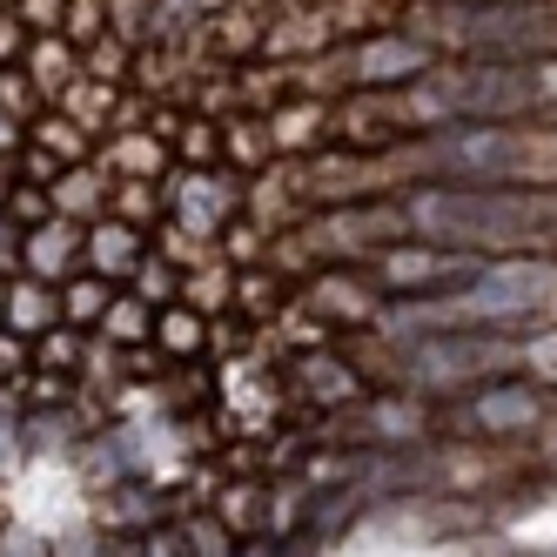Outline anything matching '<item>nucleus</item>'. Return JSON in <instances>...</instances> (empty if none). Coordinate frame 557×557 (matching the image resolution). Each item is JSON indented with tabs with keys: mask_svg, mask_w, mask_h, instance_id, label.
<instances>
[{
	"mask_svg": "<svg viewBox=\"0 0 557 557\" xmlns=\"http://www.w3.org/2000/svg\"><path fill=\"white\" fill-rule=\"evenodd\" d=\"M370 283L383 289V302H404V296H450L476 275V256L457 249H430V243H389L370 262Z\"/></svg>",
	"mask_w": 557,
	"mask_h": 557,
	"instance_id": "obj_2",
	"label": "nucleus"
},
{
	"mask_svg": "<svg viewBox=\"0 0 557 557\" xmlns=\"http://www.w3.org/2000/svg\"><path fill=\"white\" fill-rule=\"evenodd\" d=\"M21 262H27L34 283H48V275H82V262H88L82 222L54 215V222H41V228H27V235H21Z\"/></svg>",
	"mask_w": 557,
	"mask_h": 557,
	"instance_id": "obj_7",
	"label": "nucleus"
},
{
	"mask_svg": "<svg viewBox=\"0 0 557 557\" xmlns=\"http://www.w3.org/2000/svg\"><path fill=\"white\" fill-rule=\"evenodd\" d=\"M302 309L315 315V323H349V330H370L376 315H383V289L370 283V269L356 275V269H315V283H309V296H302Z\"/></svg>",
	"mask_w": 557,
	"mask_h": 557,
	"instance_id": "obj_5",
	"label": "nucleus"
},
{
	"mask_svg": "<svg viewBox=\"0 0 557 557\" xmlns=\"http://www.w3.org/2000/svg\"><path fill=\"white\" fill-rule=\"evenodd\" d=\"M61 14H67V0H21L27 27H61Z\"/></svg>",
	"mask_w": 557,
	"mask_h": 557,
	"instance_id": "obj_20",
	"label": "nucleus"
},
{
	"mask_svg": "<svg viewBox=\"0 0 557 557\" xmlns=\"http://www.w3.org/2000/svg\"><path fill=\"white\" fill-rule=\"evenodd\" d=\"M101 336H108V343H148V336H154V309H148L141 296H114L108 315H101Z\"/></svg>",
	"mask_w": 557,
	"mask_h": 557,
	"instance_id": "obj_13",
	"label": "nucleus"
},
{
	"mask_svg": "<svg viewBox=\"0 0 557 557\" xmlns=\"http://www.w3.org/2000/svg\"><path fill=\"white\" fill-rule=\"evenodd\" d=\"M141 256H148V243H141V228H135V222L108 215V222H95V228H88V269H95V275H108V283H135Z\"/></svg>",
	"mask_w": 557,
	"mask_h": 557,
	"instance_id": "obj_8",
	"label": "nucleus"
},
{
	"mask_svg": "<svg viewBox=\"0 0 557 557\" xmlns=\"http://www.w3.org/2000/svg\"><path fill=\"white\" fill-rule=\"evenodd\" d=\"M114 302V289L101 283V275H67L61 283V315H74V323H101Z\"/></svg>",
	"mask_w": 557,
	"mask_h": 557,
	"instance_id": "obj_14",
	"label": "nucleus"
},
{
	"mask_svg": "<svg viewBox=\"0 0 557 557\" xmlns=\"http://www.w3.org/2000/svg\"><path fill=\"white\" fill-rule=\"evenodd\" d=\"M222 154L235 162V175L256 169V162H275V148H269V128H262V122H228V128H222Z\"/></svg>",
	"mask_w": 557,
	"mask_h": 557,
	"instance_id": "obj_15",
	"label": "nucleus"
},
{
	"mask_svg": "<svg viewBox=\"0 0 557 557\" xmlns=\"http://www.w3.org/2000/svg\"><path fill=\"white\" fill-rule=\"evenodd\" d=\"M0 557H54V544L41 531H27V524H8L0 531Z\"/></svg>",
	"mask_w": 557,
	"mask_h": 557,
	"instance_id": "obj_19",
	"label": "nucleus"
},
{
	"mask_svg": "<svg viewBox=\"0 0 557 557\" xmlns=\"http://www.w3.org/2000/svg\"><path fill=\"white\" fill-rule=\"evenodd\" d=\"M296 376H302V389L323 396V404H356V396H363V376H356L349 356H323V349H309Z\"/></svg>",
	"mask_w": 557,
	"mask_h": 557,
	"instance_id": "obj_10",
	"label": "nucleus"
},
{
	"mask_svg": "<svg viewBox=\"0 0 557 557\" xmlns=\"http://www.w3.org/2000/svg\"><path fill=\"white\" fill-rule=\"evenodd\" d=\"M430 67H436V54L417 41V34L383 27L376 41H363V48L343 54V82L349 88H410V82H423Z\"/></svg>",
	"mask_w": 557,
	"mask_h": 557,
	"instance_id": "obj_3",
	"label": "nucleus"
},
{
	"mask_svg": "<svg viewBox=\"0 0 557 557\" xmlns=\"http://www.w3.org/2000/svg\"><path fill=\"white\" fill-rule=\"evenodd\" d=\"M537 95H544V114H557V54L537 61Z\"/></svg>",
	"mask_w": 557,
	"mask_h": 557,
	"instance_id": "obj_21",
	"label": "nucleus"
},
{
	"mask_svg": "<svg viewBox=\"0 0 557 557\" xmlns=\"http://www.w3.org/2000/svg\"><path fill=\"white\" fill-rule=\"evenodd\" d=\"M54 323H61V296H54L48 283H34V275H14L0 330H14V336H48Z\"/></svg>",
	"mask_w": 557,
	"mask_h": 557,
	"instance_id": "obj_9",
	"label": "nucleus"
},
{
	"mask_svg": "<svg viewBox=\"0 0 557 557\" xmlns=\"http://www.w3.org/2000/svg\"><path fill=\"white\" fill-rule=\"evenodd\" d=\"M14 256H21V243H14V222H8V215H0V269H8Z\"/></svg>",
	"mask_w": 557,
	"mask_h": 557,
	"instance_id": "obj_22",
	"label": "nucleus"
},
{
	"mask_svg": "<svg viewBox=\"0 0 557 557\" xmlns=\"http://www.w3.org/2000/svg\"><path fill=\"white\" fill-rule=\"evenodd\" d=\"M108 162L122 169V182H154L162 162H169V141L154 135V128H135V135H122V141L108 148Z\"/></svg>",
	"mask_w": 557,
	"mask_h": 557,
	"instance_id": "obj_11",
	"label": "nucleus"
},
{
	"mask_svg": "<svg viewBox=\"0 0 557 557\" xmlns=\"http://www.w3.org/2000/svg\"><path fill=\"white\" fill-rule=\"evenodd\" d=\"M108 202V188L95 182V175H82V169H74L67 182H54V215H67V222H82V215H95Z\"/></svg>",
	"mask_w": 557,
	"mask_h": 557,
	"instance_id": "obj_16",
	"label": "nucleus"
},
{
	"mask_svg": "<svg viewBox=\"0 0 557 557\" xmlns=\"http://www.w3.org/2000/svg\"><path fill=\"white\" fill-rule=\"evenodd\" d=\"M269 148H275V162H309L315 148H330L336 135V108L323 95H289V101H275L269 108Z\"/></svg>",
	"mask_w": 557,
	"mask_h": 557,
	"instance_id": "obj_6",
	"label": "nucleus"
},
{
	"mask_svg": "<svg viewBox=\"0 0 557 557\" xmlns=\"http://www.w3.org/2000/svg\"><path fill=\"white\" fill-rule=\"evenodd\" d=\"M27 82H34V88H67V82H74V54L41 41V48L27 54Z\"/></svg>",
	"mask_w": 557,
	"mask_h": 557,
	"instance_id": "obj_17",
	"label": "nucleus"
},
{
	"mask_svg": "<svg viewBox=\"0 0 557 557\" xmlns=\"http://www.w3.org/2000/svg\"><path fill=\"white\" fill-rule=\"evenodd\" d=\"M544 389L537 383H476L463 389L457 423L463 430H484V436H517V430H537L544 423Z\"/></svg>",
	"mask_w": 557,
	"mask_h": 557,
	"instance_id": "obj_4",
	"label": "nucleus"
},
{
	"mask_svg": "<svg viewBox=\"0 0 557 557\" xmlns=\"http://www.w3.org/2000/svg\"><path fill=\"white\" fill-rule=\"evenodd\" d=\"M404 228L410 243L457 249L476 262L497 256H550L557 235V188H404Z\"/></svg>",
	"mask_w": 557,
	"mask_h": 557,
	"instance_id": "obj_1",
	"label": "nucleus"
},
{
	"mask_svg": "<svg viewBox=\"0 0 557 557\" xmlns=\"http://www.w3.org/2000/svg\"><path fill=\"white\" fill-rule=\"evenodd\" d=\"M188 550L195 557H235V531L222 517H188Z\"/></svg>",
	"mask_w": 557,
	"mask_h": 557,
	"instance_id": "obj_18",
	"label": "nucleus"
},
{
	"mask_svg": "<svg viewBox=\"0 0 557 557\" xmlns=\"http://www.w3.org/2000/svg\"><path fill=\"white\" fill-rule=\"evenodd\" d=\"M0 315H8V289H0Z\"/></svg>",
	"mask_w": 557,
	"mask_h": 557,
	"instance_id": "obj_23",
	"label": "nucleus"
},
{
	"mask_svg": "<svg viewBox=\"0 0 557 557\" xmlns=\"http://www.w3.org/2000/svg\"><path fill=\"white\" fill-rule=\"evenodd\" d=\"M154 343H162L169 356H202L209 349V315H195L188 302L154 309Z\"/></svg>",
	"mask_w": 557,
	"mask_h": 557,
	"instance_id": "obj_12",
	"label": "nucleus"
}]
</instances>
